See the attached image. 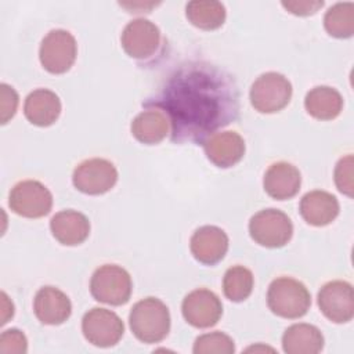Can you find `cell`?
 <instances>
[{
  "instance_id": "1",
  "label": "cell",
  "mask_w": 354,
  "mask_h": 354,
  "mask_svg": "<svg viewBox=\"0 0 354 354\" xmlns=\"http://www.w3.org/2000/svg\"><path fill=\"white\" fill-rule=\"evenodd\" d=\"M162 106L174 140L201 141L235 118L238 94L230 76L214 66H187L167 83Z\"/></svg>"
},
{
  "instance_id": "2",
  "label": "cell",
  "mask_w": 354,
  "mask_h": 354,
  "mask_svg": "<svg viewBox=\"0 0 354 354\" xmlns=\"http://www.w3.org/2000/svg\"><path fill=\"white\" fill-rule=\"evenodd\" d=\"M133 335L142 343H159L170 330V313L166 304L156 297L137 301L129 315Z\"/></svg>"
},
{
  "instance_id": "3",
  "label": "cell",
  "mask_w": 354,
  "mask_h": 354,
  "mask_svg": "<svg viewBox=\"0 0 354 354\" xmlns=\"http://www.w3.org/2000/svg\"><path fill=\"white\" fill-rule=\"evenodd\" d=\"M267 306L275 315L295 319L308 311L311 296L300 281L290 277H279L268 286Z\"/></svg>"
},
{
  "instance_id": "4",
  "label": "cell",
  "mask_w": 354,
  "mask_h": 354,
  "mask_svg": "<svg viewBox=\"0 0 354 354\" xmlns=\"http://www.w3.org/2000/svg\"><path fill=\"white\" fill-rule=\"evenodd\" d=\"M133 290L130 274L116 266L105 264L97 268L90 281V292L97 301L120 306L129 301Z\"/></svg>"
},
{
  "instance_id": "5",
  "label": "cell",
  "mask_w": 354,
  "mask_h": 354,
  "mask_svg": "<svg viewBox=\"0 0 354 354\" xmlns=\"http://www.w3.org/2000/svg\"><path fill=\"white\" fill-rule=\"evenodd\" d=\"M250 104L260 113H275L283 109L292 98L290 82L278 72L259 76L250 87Z\"/></svg>"
},
{
  "instance_id": "6",
  "label": "cell",
  "mask_w": 354,
  "mask_h": 354,
  "mask_svg": "<svg viewBox=\"0 0 354 354\" xmlns=\"http://www.w3.org/2000/svg\"><path fill=\"white\" fill-rule=\"evenodd\" d=\"M252 239L264 248H282L293 234L290 218L278 209H264L256 213L249 221Z\"/></svg>"
},
{
  "instance_id": "7",
  "label": "cell",
  "mask_w": 354,
  "mask_h": 354,
  "mask_svg": "<svg viewBox=\"0 0 354 354\" xmlns=\"http://www.w3.org/2000/svg\"><path fill=\"white\" fill-rule=\"evenodd\" d=\"M77 44L75 37L64 29H55L47 33L41 40L39 58L43 68L54 75L65 73L75 64Z\"/></svg>"
},
{
  "instance_id": "8",
  "label": "cell",
  "mask_w": 354,
  "mask_h": 354,
  "mask_svg": "<svg viewBox=\"0 0 354 354\" xmlns=\"http://www.w3.org/2000/svg\"><path fill=\"white\" fill-rule=\"evenodd\" d=\"M11 210L22 217L39 218L50 213L53 195L46 185L36 180H24L14 185L8 196Z\"/></svg>"
},
{
  "instance_id": "9",
  "label": "cell",
  "mask_w": 354,
  "mask_h": 354,
  "mask_svg": "<svg viewBox=\"0 0 354 354\" xmlns=\"http://www.w3.org/2000/svg\"><path fill=\"white\" fill-rule=\"evenodd\" d=\"M72 181L75 188L83 194L101 195L113 188L118 181V170L109 160L93 158L77 165Z\"/></svg>"
},
{
  "instance_id": "10",
  "label": "cell",
  "mask_w": 354,
  "mask_h": 354,
  "mask_svg": "<svg viewBox=\"0 0 354 354\" xmlns=\"http://www.w3.org/2000/svg\"><path fill=\"white\" fill-rule=\"evenodd\" d=\"M82 332L88 343L97 347H111L122 339L124 325L113 311L95 307L84 314Z\"/></svg>"
},
{
  "instance_id": "11",
  "label": "cell",
  "mask_w": 354,
  "mask_h": 354,
  "mask_svg": "<svg viewBox=\"0 0 354 354\" xmlns=\"http://www.w3.org/2000/svg\"><path fill=\"white\" fill-rule=\"evenodd\" d=\"M321 313L335 324H346L354 315V292L346 281H330L318 292Z\"/></svg>"
},
{
  "instance_id": "12",
  "label": "cell",
  "mask_w": 354,
  "mask_h": 354,
  "mask_svg": "<svg viewBox=\"0 0 354 354\" xmlns=\"http://www.w3.org/2000/svg\"><path fill=\"white\" fill-rule=\"evenodd\" d=\"M120 43L129 57L147 59L152 57L160 46V30L153 22L137 18L126 25Z\"/></svg>"
},
{
  "instance_id": "13",
  "label": "cell",
  "mask_w": 354,
  "mask_h": 354,
  "mask_svg": "<svg viewBox=\"0 0 354 354\" xmlns=\"http://www.w3.org/2000/svg\"><path fill=\"white\" fill-rule=\"evenodd\" d=\"M183 317L195 328H210L223 314V304L216 293L209 289H195L188 293L181 304Z\"/></svg>"
},
{
  "instance_id": "14",
  "label": "cell",
  "mask_w": 354,
  "mask_h": 354,
  "mask_svg": "<svg viewBox=\"0 0 354 354\" xmlns=\"http://www.w3.org/2000/svg\"><path fill=\"white\" fill-rule=\"evenodd\" d=\"M189 249L199 263L213 266L225 256L228 250V236L216 225H203L191 236Z\"/></svg>"
},
{
  "instance_id": "15",
  "label": "cell",
  "mask_w": 354,
  "mask_h": 354,
  "mask_svg": "<svg viewBox=\"0 0 354 354\" xmlns=\"http://www.w3.org/2000/svg\"><path fill=\"white\" fill-rule=\"evenodd\" d=\"M207 159L217 167H231L245 155V141L236 131H218L203 142Z\"/></svg>"
},
{
  "instance_id": "16",
  "label": "cell",
  "mask_w": 354,
  "mask_h": 354,
  "mask_svg": "<svg viewBox=\"0 0 354 354\" xmlns=\"http://www.w3.org/2000/svg\"><path fill=\"white\" fill-rule=\"evenodd\" d=\"M33 310L41 324L59 325L69 318L72 304L62 290L54 286H43L35 296Z\"/></svg>"
},
{
  "instance_id": "17",
  "label": "cell",
  "mask_w": 354,
  "mask_h": 354,
  "mask_svg": "<svg viewBox=\"0 0 354 354\" xmlns=\"http://www.w3.org/2000/svg\"><path fill=\"white\" fill-rule=\"evenodd\" d=\"M301 184V176L296 166L288 162L272 163L263 178V187L267 195L277 201L293 198Z\"/></svg>"
},
{
  "instance_id": "18",
  "label": "cell",
  "mask_w": 354,
  "mask_h": 354,
  "mask_svg": "<svg viewBox=\"0 0 354 354\" xmlns=\"http://www.w3.org/2000/svg\"><path fill=\"white\" fill-rule=\"evenodd\" d=\"M50 230L59 243L76 246L87 239L90 234V221L80 212L72 209L61 210L53 216Z\"/></svg>"
},
{
  "instance_id": "19",
  "label": "cell",
  "mask_w": 354,
  "mask_h": 354,
  "mask_svg": "<svg viewBox=\"0 0 354 354\" xmlns=\"http://www.w3.org/2000/svg\"><path fill=\"white\" fill-rule=\"evenodd\" d=\"M300 214L306 223L314 227H324L330 224L339 214L337 199L321 189L307 192L300 201Z\"/></svg>"
},
{
  "instance_id": "20",
  "label": "cell",
  "mask_w": 354,
  "mask_h": 354,
  "mask_svg": "<svg viewBox=\"0 0 354 354\" xmlns=\"http://www.w3.org/2000/svg\"><path fill=\"white\" fill-rule=\"evenodd\" d=\"M24 113L32 124L47 127L59 118L61 101L54 91L37 88L26 97Z\"/></svg>"
},
{
  "instance_id": "21",
  "label": "cell",
  "mask_w": 354,
  "mask_h": 354,
  "mask_svg": "<svg viewBox=\"0 0 354 354\" xmlns=\"http://www.w3.org/2000/svg\"><path fill=\"white\" fill-rule=\"evenodd\" d=\"M170 120L162 109H147L138 113L131 123V134L137 141L153 145L160 142L170 131Z\"/></svg>"
},
{
  "instance_id": "22",
  "label": "cell",
  "mask_w": 354,
  "mask_h": 354,
  "mask_svg": "<svg viewBox=\"0 0 354 354\" xmlns=\"http://www.w3.org/2000/svg\"><path fill=\"white\" fill-rule=\"evenodd\" d=\"M322 347L321 330L310 324L290 325L282 336V348L288 354H317Z\"/></svg>"
},
{
  "instance_id": "23",
  "label": "cell",
  "mask_w": 354,
  "mask_h": 354,
  "mask_svg": "<svg viewBox=\"0 0 354 354\" xmlns=\"http://www.w3.org/2000/svg\"><path fill=\"white\" fill-rule=\"evenodd\" d=\"M304 106L313 118L318 120H332L340 115L343 109V98L333 87L317 86L307 93Z\"/></svg>"
},
{
  "instance_id": "24",
  "label": "cell",
  "mask_w": 354,
  "mask_h": 354,
  "mask_svg": "<svg viewBox=\"0 0 354 354\" xmlns=\"http://www.w3.org/2000/svg\"><path fill=\"white\" fill-rule=\"evenodd\" d=\"M188 21L203 30L220 28L225 21V7L220 1L194 0L185 7Z\"/></svg>"
},
{
  "instance_id": "25",
  "label": "cell",
  "mask_w": 354,
  "mask_h": 354,
  "mask_svg": "<svg viewBox=\"0 0 354 354\" xmlns=\"http://www.w3.org/2000/svg\"><path fill=\"white\" fill-rule=\"evenodd\" d=\"M324 26L333 37H351L354 33V4L351 1H346L330 7L325 14Z\"/></svg>"
},
{
  "instance_id": "26",
  "label": "cell",
  "mask_w": 354,
  "mask_h": 354,
  "mask_svg": "<svg viewBox=\"0 0 354 354\" xmlns=\"http://www.w3.org/2000/svg\"><path fill=\"white\" fill-rule=\"evenodd\" d=\"M223 290L228 300L239 303L246 300L253 290V274L243 266L228 268L223 278Z\"/></svg>"
},
{
  "instance_id": "27",
  "label": "cell",
  "mask_w": 354,
  "mask_h": 354,
  "mask_svg": "<svg viewBox=\"0 0 354 354\" xmlns=\"http://www.w3.org/2000/svg\"><path fill=\"white\" fill-rule=\"evenodd\" d=\"M235 351L234 340L223 332H210L199 336L194 343L195 354H231Z\"/></svg>"
},
{
  "instance_id": "28",
  "label": "cell",
  "mask_w": 354,
  "mask_h": 354,
  "mask_svg": "<svg viewBox=\"0 0 354 354\" xmlns=\"http://www.w3.org/2000/svg\"><path fill=\"white\" fill-rule=\"evenodd\" d=\"M353 166H354L353 155H346L337 162L335 167V184L342 194L350 198L353 196V191H354Z\"/></svg>"
},
{
  "instance_id": "29",
  "label": "cell",
  "mask_w": 354,
  "mask_h": 354,
  "mask_svg": "<svg viewBox=\"0 0 354 354\" xmlns=\"http://www.w3.org/2000/svg\"><path fill=\"white\" fill-rule=\"evenodd\" d=\"M28 350L26 336L18 329H7L0 336V353L24 354Z\"/></svg>"
},
{
  "instance_id": "30",
  "label": "cell",
  "mask_w": 354,
  "mask_h": 354,
  "mask_svg": "<svg viewBox=\"0 0 354 354\" xmlns=\"http://www.w3.org/2000/svg\"><path fill=\"white\" fill-rule=\"evenodd\" d=\"M18 108V94L17 91L6 84H0V122L6 124L17 112Z\"/></svg>"
},
{
  "instance_id": "31",
  "label": "cell",
  "mask_w": 354,
  "mask_h": 354,
  "mask_svg": "<svg viewBox=\"0 0 354 354\" xmlns=\"http://www.w3.org/2000/svg\"><path fill=\"white\" fill-rule=\"evenodd\" d=\"M324 6V1H282V7H285L289 12L299 15V17H307L311 14H315L321 7Z\"/></svg>"
},
{
  "instance_id": "32",
  "label": "cell",
  "mask_w": 354,
  "mask_h": 354,
  "mask_svg": "<svg viewBox=\"0 0 354 354\" xmlns=\"http://www.w3.org/2000/svg\"><path fill=\"white\" fill-rule=\"evenodd\" d=\"M0 297H1V303H0V308H1V325L7 324L10 318H12L14 315V304L12 301L8 299V296L1 292L0 293Z\"/></svg>"
}]
</instances>
